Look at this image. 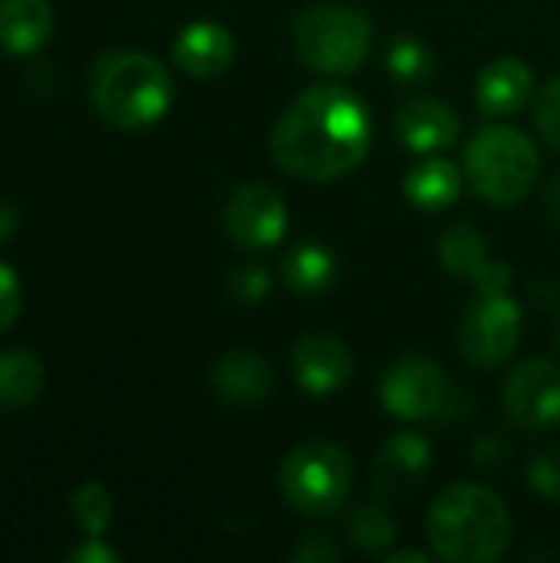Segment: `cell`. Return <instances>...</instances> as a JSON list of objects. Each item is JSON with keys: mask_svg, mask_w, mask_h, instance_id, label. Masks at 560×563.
Returning <instances> with one entry per match:
<instances>
[{"mask_svg": "<svg viewBox=\"0 0 560 563\" xmlns=\"http://www.w3.org/2000/svg\"><path fill=\"white\" fill-rule=\"evenodd\" d=\"M373 145V115L366 102L340 86L320 82L304 89L271 132L277 168L307 181H337L350 175Z\"/></svg>", "mask_w": 560, "mask_h": 563, "instance_id": "obj_1", "label": "cell"}, {"mask_svg": "<svg viewBox=\"0 0 560 563\" xmlns=\"http://www.w3.org/2000/svg\"><path fill=\"white\" fill-rule=\"evenodd\" d=\"M426 534L442 561L492 563L508 548L512 518L495 492L462 482L436 495L426 518Z\"/></svg>", "mask_w": 560, "mask_h": 563, "instance_id": "obj_2", "label": "cell"}, {"mask_svg": "<svg viewBox=\"0 0 560 563\" xmlns=\"http://www.w3.org/2000/svg\"><path fill=\"white\" fill-rule=\"evenodd\" d=\"M92 102L99 115L119 129H145L155 125L172 106V76L168 69L135 49L106 53L92 66Z\"/></svg>", "mask_w": 560, "mask_h": 563, "instance_id": "obj_3", "label": "cell"}, {"mask_svg": "<svg viewBox=\"0 0 560 563\" xmlns=\"http://www.w3.org/2000/svg\"><path fill=\"white\" fill-rule=\"evenodd\" d=\"M373 43V23L350 3H317L294 20V49L300 63L323 76H350L363 66Z\"/></svg>", "mask_w": 560, "mask_h": 563, "instance_id": "obj_4", "label": "cell"}, {"mask_svg": "<svg viewBox=\"0 0 560 563\" xmlns=\"http://www.w3.org/2000/svg\"><path fill=\"white\" fill-rule=\"evenodd\" d=\"M538 165L541 155L535 142L512 125H485L465 148V175L492 205H518L531 191Z\"/></svg>", "mask_w": 560, "mask_h": 563, "instance_id": "obj_5", "label": "cell"}, {"mask_svg": "<svg viewBox=\"0 0 560 563\" xmlns=\"http://www.w3.org/2000/svg\"><path fill=\"white\" fill-rule=\"evenodd\" d=\"M353 485L350 455L327 439L300 442L281 465V495L304 518H330L343 508Z\"/></svg>", "mask_w": 560, "mask_h": 563, "instance_id": "obj_6", "label": "cell"}, {"mask_svg": "<svg viewBox=\"0 0 560 563\" xmlns=\"http://www.w3.org/2000/svg\"><path fill=\"white\" fill-rule=\"evenodd\" d=\"M380 402L393 419L419 422V419H459L469 412V396L455 389L446 373L426 356L396 360L380 383Z\"/></svg>", "mask_w": 560, "mask_h": 563, "instance_id": "obj_7", "label": "cell"}, {"mask_svg": "<svg viewBox=\"0 0 560 563\" xmlns=\"http://www.w3.org/2000/svg\"><path fill=\"white\" fill-rule=\"evenodd\" d=\"M521 307L508 290H479L459 320V350L469 363L495 369L518 350Z\"/></svg>", "mask_w": 560, "mask_h": 563, "instance_id": "obj_8", "label": "cell"}, {"mask_svg": "<svg viewBox=\"0 0 560 563\" xmlns=\"http://www.w3.org/2000/svg\"><path fill=\"white\" fill-rule=\"evenodd\" d=\"M505 412L525 432H548L560 422V369L551 360H525L505 383Z\"/></svg>", "mask_w": 560, "mask_h": 563, "instance_id": "obj_9", "label": "cell"}, {"mask_svg": "<svg viewBox=\"0 0 560 563\" xmlns=\"http://www.w3.org/2000/svg\"><path fill=\"white\" fill-rule=\"evenodd\" d=\"M224 228L238 247L267 251V247L281 244V238L287 231V205L271 185H261V181L241 185L228 198Z\"/></svg>", "mask_w": 560, "mask_h": 563, "instance_id": "obj_10", "label": "cell"}, {"mask_svg": "<svg viewBox=\"0 0 560 563\" xmlns=\"http://www.w3.org/2000/svg\"><path fill=\"white\" fill-rule=\"evenodd\" d=\"M290 369H294V379L300 383V389H307L310 396H330L350 383L353 356H350L347 343H340L330 333L314 330L294 343Z\"/></svg>", "mask_w": 560, "mask_h": 563, "instance_id": "obj_11", "label": "cell"}, {"mask_svg": "<svg viewBox=\"0 0 560 563\" xmlns=\"http://www.w3.org/2000/svg\"><path fill=\"white\" fill-rule=\"evenodd\" d=\"M439 261L452 277L472 284L475 290H508L512 284V271L492 261L485 238L469 224H452L442 231Z\"/></svg>", "mask_w": 560, "mask_h": 563, "instance_id": "obj_12", "label": "cell"}, {"mask_svg": "<svg viewBox=\"0 0 560 563\" xmlns=\"http://www.w3.org/2000/svg\"><path fill=\"white\" fill-rule=\"evenodd\" d=\"M432 468V445L419 432H396L373 462L376 492L386 498H399L419 488V482Z\"/></svg>", "mask_w": 560, "mask_h": 563, "instance_id": "obj_13", "label": "cell"}, {"mask_svg": "<svg viewBox=\"0 0 560 563\" xmlns=\"http://www.w3.org/2000/svg\"><path fill=\"white\" fill-rule=\"evenodd\" d=\"M211 389L224 406L234 409H254L271 393V366L257 350L238 346L218 356L211 366Z\"/></svg>", "mask_w": 560, "mask_h": 563, "instance_id": "obj_14", "label": "cell"}, {"mask_svg": "<svg viewBox=\"0 0 560 563\" xmlns=\"http://www.w3.org/2000/svg\"><path fill=\"white\" fill-rule=\"evenodd\" d=\"M234 53H238V46H234L231 30L215 20H198V23L185 26L172 43V59L178 63L182 73H188L195 79L221 76L234 63Z\"/></svg>", "mask_w": 560, "mask_h": 563, "instance_id": "obj_15", "label": "cell"}, {"mask_svg": "<svg viewBox=\"0 0 560 563\" xmlns=\"http://www.w3.org/2000/svg\"><path fill=\"white\" fill-rule=\"evenodd\" d=\"M393 132L409 152H439L459 139V115L432 96H416L396 109Z\"/></svg>", "mask_w": 560, "mask_h": 563, "instance_id": "obj_16", "label": "cell"}, {"mask_svg": "<svg viewBox=\"0 0 560 563\" xmlns=\"http://www.w3.org/2000/svg\"><path fill=\"white\" fill-rule=\"evenodd\" d=\"M535 89V73L518 56L492 59L475 82V102L485 115H512L528 106Z\"/></svg>", "mask_w": 560, "mask_h": 563, "instance_id": "obj_17", "label": "cell"}, {"mask_svg": "<svg viewBox=\"0 0 560 563\" xmlns=\"http://www.w3.org/2000/svg\"><path fill=\"white\" fill-rule=\"evenodd\" d=\"M53 30L50 0H0V49L33 53L46 43Z\"/></svg>", "mask_w": 560, "mask_h": 563, "instance_id": "obj_18", "label": "cell"}, {"mask_svg": "<svg viewBox=\"0 0 560 563\" xmlns=\"http://www.w3.org/2000/svg\"><path fill=\"white\" fill-rule=\"evenodd\" d=\"M403 191L422 211H446L462 195V175L446 158H426V162H419V165H413L406 172Z\"/></svg>", "mask_w": 560, "mask_h": 563, "instance_id": "obj_19", "label": "cell"}, {"mask_svg": "<svg viewBox=\"0 0 560 563\" xmlns=\"http://www.w3.org/2000/svg\"><path fill=\"white\" fill-rule=\"evenodd\" d=\"M284 284L300 297L327 294L337 280V257L323 244H297L284 254Z\"/></svg>", "mask_w": 560, "mask_h": 563, "instance_id": "obj_20", "label": "cell"}, {"mask_svg": "<svg viewBox=\"0 0 560 563\" xmlns=\"http://www.w3.org/2000/svg\"><path fill=\"white\" fill-rule=\"evenodd\" d=\"M46 383L43 363L30 350L0 353V409H26Z\"/></svg>", "mask_w": 560, "mask_h": 563, "instance_id": "obj_21", "label": "cell"}, {"mask_svg": "<svg viewBox=\"0 0 560 563\" xmlns=\"http://www.w3.org/2000/svg\"><path fill=\"white\" fill-rule=\"evenodd\" d=\"M386 69L396 82H426L436 69V56L419 36L396 33L386 46Z\"/></svg>", "mask_w": 560, "mask_h": 563, "instance_id": "obj_22", "label": "cell"}, {"mask_svg": "<svg viewBox=\"0 0 560 563\" xmlns=\"http://www.w3.org/2000/svg\"><path fill=\"white\" fill-rule=\"evenodd\" d=\"M347 534H350L353 548H360L366 554H380L396 541V521L380 505H360L347 521Z\"/></svg>", "mask_w": 560, "mask_h": 563, "instance_id": "obj_23", "label": "cell"}, {"mask_svg": "<svg viewBox=\"0 0 560 563\" xmlns=\"http://www.w3.org/2000/svg\"><path fill=\"white\" fill-rule=\"evenodd\" d=\"M73 518L89 538H102L112 521V498L99 482H86L73 495Z\"/></svg>", "mask_w": 560, "mask_h": 563, "instance_id": "obj_24", "label": "cell"}, {"mask_svg": "<svg viewBox=\"0 0 560 563\" xmlns=\"http://www.w3.org/2000/svg\"><path fill=\"white\" fill-rule=\"evenodd\" d=\"M528 488L541 498L560 501V445L541 449L528 462Z\"/></svg>", "mask_w": 560, "mask_h": 563, "instance_id": "obj_25", "label": "cell"}, {"mask_svg": "<svg viewBox=\"0 0 560 563\" xmlns=\"http://www.w3.org/2000/svg\"><path fill=\"white\" fill-rule=\"evenodd\" d=\"M228 290H231V297H234L238 303L254 307V303H261V300L267 297V290H271V277H267V271H264V267L248 264V267L231 271V277H228Z\"/></svg>", "mask_w": 560, "mask_h": 563, "instance_id": "obj_26", "label": "cell"}, {"mask_svg": "<svg viewBox=\"0 0 560 563\" xmlns=\"http://www.w3.org/2000/svg\"><path fill=\"white\" fill-rule=\"evenodd\" d=\"M535 125L538 132L560 148V76L551 79L545 89L535 96Z\"/></svg>", "mask_w": 560, "mask_h": 563, "instance_id": "obj_27", "label": "cell"}, {"mask_svg": "<svg viewBox=\"0 0 560 563\" xmlns=\"http://www.w3.org/2000/svg\"><path fill=\"white\" fill-rule=\"evenodd\" d=\"M20 317V280L10 264L0 261V333Z\"/></svg>", "mask_w": 560, "mask_h": 563, "instance_id": "obj_28", "label": "cell"}, {"mask_svg": "<svg viewBox=\"0 0 560 563\" xmlns=\"http://www.w3.org/2000/svg\"><path fill=\"white\" fill-rule=\"evenodd\" d=\"M290 561L294 563H333L340 561V548L330 544V538H320V534H307L294 551H290Z\"/></svg>", "mask_w": 560, "mask_h": 563, "instance_id": "obj_29", "label": "cell"}, {"mask_svg": "<svg viewBox=\"0 0 560 563\" xmlns=\"http://www.w3.org/2000/svg\"><path fill=\"white\" fill-rule=\"evenodd\" d=\"M66 561L73 563H116V551H109L99 538H86V544H79L76 551L66 554Z\"/></svg>", "mask_w": 560, "mask_h": 563, "instance_id": "obj_30", "label": "cell"}, {"mask_svg": "<svg viewBox=\"0 0 560 563\" xmlns=\"http://www.w3.org/2000/svg\"><path fill=\"white\" fill-rule=\"evenodd\" d=\"M508 449L495 439V435H485V439H479L475 442V462H482V465H492L495 459H502Z\"/></svg>", "mask_w": 560, "mask_h": 563, "instance_id": "obj_31", "label": "cell"}, {"mask_svg": "<svg viewBox=\"0 0 560 563\" xmlns=\"http://www.w3.org/2000/svg\"><path fill=\"white\" fill-rule=\"evenodd\" d=\"M383 561L386 563H429V554H422V551H393V554H386Z\"/></svg>", "mask_w": 560, "mask_h": 563, "instance_id": "obj_32", "label": "cell"}, {"mask_svg": "<svg viewBox=\"0 0 560 563\" xmlns=\"http://www.w3.org/2000/svg\"><path fill=\"white\" fill-rule=\"evenodd\" d=\"M548 214L560 224V175L548 185Z\"/></svg>", "mask_w": 560, "mask_h": 563, "instance_id": "obj_33", "label": "cell"}, {"mask_svg": "<svg viewBox=\"0 0 560 563\" xmlns=\"http://www.w3.org/2000/svg\"><path fill=\"white\" fill-rule=\"evenodd\" d=\"M13 228H17V218H13V211L0 205V241H3V238H10V231H13Z\"/></svg>", "mask_w": 560, "mask_h": 563, "instance_id": "obj_34", "label": "cell"}, {"mask_svg": "<svg viewBox=\"0 0 560 563\" xmlns=\"http://www.w3.org/2000/svg\"><path fill=\"white\" fill-rule=\"evenodd\" d=\"M558 350H560V330H558Z\"/></svg>", "mask_w": 560, "mask_h": 563, "instance_id": "obj_35", "label": "cell"}]
</instances>
